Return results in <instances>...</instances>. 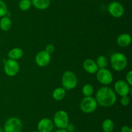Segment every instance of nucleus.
Masks as SVG:
<instances>
[{
  "instance_id": "f257e3e1",
  "label": "nucleus",
  "mask_w": 132,
  "mask_h": 132,
  "mask_svg": "<svg viewBox=\"0 0 132 132\" xmlns=\"http://www.w3.org/2000/svg\"><path fill=\"white\" fill-rule=\"evenodd\" d=\"M95 100L97 104L105 107L113 106L117 101V94L109 87H101L96 92Z\"/></svg>"
},
{
  "instance_id": "f03ea898",
  "label": "nucleus",
  "mask_w": 132,
  "mask_h": 132,
  "mask_svg": "<svg viewBox=\"0 0 132 132\" xmlns=\"http://www.w3.org/2000/svg\"><path fill=\"white\" fill-rule=\"evenodd\" d=\"M110 64L114 71L117 72L123 71L127 67V57L122 53H113L110 57Z\"/></svg>"
},
{
  "instance_id": "7ed1b4c3",
  "label": "nucleus",
  "mask_w": 132,
  "mask_h": 132,
  "mask_svg": "<svg viewBox=\"0 0 132 132\" xmlns=\"http://www.w3.org/2000/svg\"><path fill=\"white\" fill-rule=\"evenodd\" d=\"M78 80L76 74L71 71H67L63 73L61 78L62 87L65 90H72L76 87Z\"/></svg>"
},
{
  "instance_id": "20e7f679",
  "label": "nucleus",
  "mask_w": 132,
  "mask_h": 132,
  "mask_svg": "<svg viewBox=\"0 0 132 132\" xmlns=\"http://www.w3.org/2000/svg\"><path fill=\"white\" fill-rule=\"evenodd\" d=\"M97 102L94 97H85L80 102V109L86 114L94 112L97 108Z\"/></svg>"
},
{
  "instance_id": "39448f33",
  "label": "nucleus",
  "mask_w": 132,
  "mask_h": 132,
  "mask_svg": "<svg viewBox=\"0 0 132 132\" xmlns=\"http://www.w3.org/2000/svg\"><path fill=\"white\" fill-rule=\"evenodd\" d=\"M54 124L59 129H66L69 124V116L64 110H59L54 115Z\"/></svg>"
},
{
  "instance_id": "423d86ee",
  "label": "nucleus",
  "mask_w": 132,
  "mask_h": 132,
  "mask_svg": "<svg viewBox=\"0 0 132 132\" xmlns=\"http://www.w3.org/2000/svg\"><path fill=\"white\" fill-rule=\"evenodd\" d=\"M23 123L18 117H10L6 120L4 125V132H21Z\"/></svg>"
},
{
  "instance_id": "0eeeda50",
  "label": "nucleus",
  "mask_w": 132,
  "mask_h": 132,
  "mask_svg": "<svg viewBox=\"0 0 132 132\" xmlns=\"http://www.w3.org/2000/svg\"><path fill=\"white\" fill-rule=\"evenodd\" d=\"M95 74L98 82L103 85H109L112 84L113 80V76L112 72L107 68L99 69Z\"/></svg>"
},
{
  "instance_id": "6e6552de",
  "label": "nucleus",
  "mask_w": 132,
  "mask_h": 132,
  "mask_svg": "<svg viewBox=\"0 0 132 132\" xmlns=\"http://www.w3.org/2000/svg\"><path fill=\"white\" fill-rule=\"evenodd\" d=\"M20 66L18 61L12 59L6 60L4 63V71L9 76H14L18 75Z\"/></svg>"
},
{
  "instance_id": "1a4fd4ad",
  "label": "nucleus",
  "mask_w": 132,
  "mask_h": 132,
  "mask_svg": "<svg viewBox=\"0 0 132 132\" xmlns=\"http://www.w3.org/2000/svg\"><path fill=\"white\" fill-rule=\"evenodd\" d=\"M108 12L113 18H119L124 15L125 8L120 2L113 1L108 5Z\"/></svg>"
},
{
  "instance_id": "9d476101",
  "label": "nucleus",
  "mask_w": 132,
  "mask_h": 132,
  "mask_svg": "<svg viewBox=\"0 0 132 132\" xmlns=\"http://www.w3.org/2000/svg\"><path fill=\"white\" fill-rule=\"evenodd\" d=\"M114 91L121 97L128 95L131 91V87L125 80H119L114 84Z\"/></svg>"
},
{
  "instance_id": "9b49d317",
  "label": "nucleus",
  "mask_w": 132,
  "mask_h": 132,
  "mask_svg": "<svg viewBox=\"0 0 132 132\" xmlns=\"http://www.w3.org/2000/svg\"><path fill=\"white\" fill-rule=\"evenodd\" d=\"M51 60V56L45 50H40L37 53L35 57L36 63L39 67H46L50 63Z\"/></svg>"
},
{
  "instance_id": "f8f14e48",
  "label": "nucleus",
  "mask_w": 132,
  "mask_h": 132,
  "mask_svg": "<svg viewBox=\"0 0 132 132\" xmlns=\"http://www.w3.org/2000/svg\"><path fill=\"white\" fill-rule=\"evenodd\" d=\"M54 122L48 118H43L37 123V130L39 132H51L54 128Z\"/></svg>"
},
{
  "instance_id": "ddd939ff",
  "label": "nucleus",
  "mask_w": 132,
  "mask_h": 132,
  "mask_svg": "<svg viewBox=\"0 0 132 132\" xmlns=\"http://www.w3.org/2000/svg\"><path fill=\"white\" fill-rule=\"evenodd\" d=\"M82 67L86 72L92 74V75L96 73L99 69V67H98L95 61L92 59H90V58L86 59L84 61L83 63H82Z\"/></svg>"
},
{
  "instance_id": "4468645a",
  "label": "nucleus",
  "mask_w": 132,
  "mask_h": 132,
  "mask_svg": "<svg viewBox=\"0 0 132 132\" xmlns=\"http://www.w3.org/2000/svg\"><path fill=\"white\" fill-rule=\"evenodd\" d=\"M117 43L121 47H127L131 44V37L130 34L122 33L117 37Z\"/></svg>"
},
{
  "instance_id": "2eb2a0df",
  "label": "nucleus",
  "mask_w": 132,
  "mask_h": 132,
  "mask_svg": "<svg viewBox=\"0 0 132 132\" xmlns=\"http://www.w3.org/2000/svg\"><path fill=\"white\" fill-rule=\"evenodd\" d=\"M23 54H24V53H23L22 49L19 47H15L9 50V53H8V56H9V59L17 61L21 59L23 56Z\"/></svg>"
},
{
  "instance_id": "dca6fc26",
  "label": "nucleus",
  "mask_w": 132,
  "mask_h": 132,
  "mask_svg": "<svg viewBox=\"0 0 132 132\" xmlns=\"http://www.w3.org/2000/svg\"><path fill=\"white\" fill-rule=\"evenodd\" d=\"M32 6L38 10H43L50 5V0H30Z\"/></svg>"
},
{
  "instance_id": "f3484780",
  "label": "nucleus",
  "mask_w": 132,
  "mask_h": 132,
  "mask_svg": "<svg viewBox=\"0 0 132 132\" xmlns=\"http://www.w3.org/2000/svg\"><path fill=\"white\" fill-rule=\"evenodd\" d=\"M12 25V22L10 18L8 16L2 17L0 19V28L3 31H9L11 28Z\"/></svg>"
},
{
  "instance_id": "a211bd4d",
  "label": "nucleus",
  "mask_w": 132,
  "mask_h": 132,
  "mask_svg": "<svg viewBox=\"0 0 132 132\" xmlns=\"http://www.w3.org/2000/svg\"><path fill=\"white\" fill-rule=\"evenodd\" d=\"M66 96V90L63 87H57L53 91L52 97L55 100L61 101Z\"/></svg>"
},
{
  "instance_id": "6ab92c4d",
  "label": "nucleus",
  "mask_w": 132,
  "mask_h": 132,
  "mask_svg": "<svg viewBox=\"0 0 132 132\" xmlns=\"http://www.w3.org/2000/svg\"><path fill=\"white\" fill-rule=\"evenodd\" d=\"M102 129L104 132H112L114 129V122L110 119H106L102 123Z\"/></svg>"
},
{
  "instance_id": "aec40b11",
  "label": "nucleus",
  "mask_w": 132,
  "mask_h": 132,
  "mask_svg": "<svg viewBox=\"0 0 132 132\" xmlns=\"http://www.w3.org/2000/svg\"><path fill=\"white\" fill-rule=\"evenodd\" d=\"M95 62H96L99 69L106 68V66L108 65V58L105 56L100 55L97 58Z\"/></svg>"
},
{
  "instance_id": "412c9836",
  "label": "nucleus",
  "mask_w": 132,
  "mask_h": 132,
  "mask_svg": "<svg viewBox=\"0 0 132 132\" xmlns=\"http://www.w3.org/2000/svg\"><path fill=\"white\" fill-rule=\"evenodd\" d=\"M82 94L85 97H91L94 92V88L92 84H86L82 88Z\"/></svg>"
},
{
  "instance_id": "4be33fe9",
  "label": "nucleus",
  "mask_w": 132,
  "mask_h": 132,
  "mask_svg": "<svg viewBox=\"0 0 132 132\" xmlns=\"http://www.w3.org/2000/svg\"><path fill=\"white\" fill-rule=\"evenodd\" d=\"M18 6L22 11H27L32 6V3L30 0H20Z\"/></svg>"
},
{
  "instance_id": "5701e85b",
  "label": "nucleus",
  "mask_w": 132,
  "mask_h": 132,
  "mask_svg": "<svg viewBox=\"0 0 132 132\" xmlns=\"http://www.w3.org/2000/svg\"><path fill=\"white\" fill-rule=\"evenodd\" d=\"M8 13L9 10L6 3L3 0H0V18L6 16Z\"/></svg>"
},
{
  "instance_id": "b1692460",
  "label": "nucleus",
  "mask_w": 132,
  "mask_h": 132,
  "mask_svg": "<svg viewBox=\"0 0 132 132\" xmlns=\"http://www.w3.org/2000/svg\"><path fill=\"white\" fill-rule=\"evenodd\" d=\"M121 104L124 106H127L130 104V98L128 97V95L126 96H123V97H121V100H120Z\"/></svg>"
},
{
  "instance_id": "393cba45",
  "label": "nucleus",
  "mask_w": 132,
  "mask_h": 132,
  "mask_svg": "<svg viewBox=\"0 0 132 132\" xmlns=\"http://www.w3.org/2000/svg\"><path fill=\"white\" fill-rule=\"evenodd\" d=\"M45 50L46 52H47L48 54H51L55 50V47H54V45L52 43H49L48 45H46Z\"/></svg>"
},
{
  "instance_id": "a878e982",
  "label": "nucleus",
  "mask_w": 132,
  "mask_h": 132,
  "mask_svg": "<svg viewBox=\"0 0 132 132\" xmlns=\"http://www.w3.org/2000/svg\"><path fill=\"white\" fill-rule=\"evenodd\" d=\"M125 81L130 85H132V71L130 70L127 72L126 75V80Z\"/></svg>"
},
{
  "instance_id": "bb28decb",
  "label": "nucleus",
  "mask_w": 132,
  "mask_h": 132,
  "mask_svg": "<svg viewBox=\"0 0 132 132\" xmlns=\"http://www.w3.org/2000/svg\"><path fill=\"white\" fill-rule=\"evenodd\" d=\"M66 130L67 131V132H73L74 131V126L72 124H68V125L67 126V127L66 128Z\"/></svg>"
},
{
  "instance_id": "cd10ccee",
  "label": "nucleus",
  "mask_w": 132,
  "mask_h": 132,
  "mask_svg": "<svg viewBox=\"0 0 132 132\" xmlns=\"http://www.w3.org/2000/svg\"><path fill=\"white\" fill-rule=\"evenodd\" d=\"M131 129V127L128 126H123L121 128V132H129L130 129Z\"/></svg>"
},
{
  "instance_id": "c85d7f7f",
  "label": "nucleus",
  "mask_w": 132,
  "mask_h": 132,
  "mask_svg": "<svg viewBox=\"0 0 132 132\" xmlns=\"http://www.w3.org/2000/svg\"><path fill=\"white\" fill-rule=\"evenodd\" d=\"M55 132H67V131L66 130V129H59L55 131Z\"/></svg>"
},
{
  "instance_id": "c756f323",
  "label": "nucleus",
  "mask_w": 132,
  "mask_h": 132,
  "mask_svg": "<svg viewBox=\"0 0 132 132\" xmlns=\"http://www.w3.org/2000/svg\"><path fill=\"white\" fill-rule=\"evenodd\" d=\"M129 132H132V128H131V129H130V131H129Z\"/></svg>"
},
{
  "instance_id": "7c9ffc66",
  "label": "nucleus",
  "mask_w": 132,
  "mask_h": 132,
  "mask_svg": "<svg viewBox=\"0 0 132 132\" xmlns=\"http://www.w3.org/2000/svg\"><path fill=\"white\" fill-rule=\"evenodd\" d=\"M32 132H39L38 131H32Z\"/></svg>"
}]
</instances>
